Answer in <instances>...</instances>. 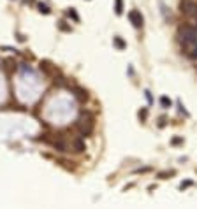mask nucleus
<instances>
[{"label":"nucleus","instance_id":"f257e3e1","mask_svg":"<svg viewBox=\"0 0 197 209\" xmlns=\"http://www.w3.org/2000/svg\"><path fill=\"white\" fill-rule=\"evenodd\" d=\"M180 39L183 42V46L187 48H194L197 51L195 44H197V32L194 27H181L180 28Z\"/></svg>","mask_w":197,"mask_h":209},{"label":"nucleus","instance_id":"f03ea898","mask_svg":"<svg viewBox=\"0 0 197 209\" xmlns=\"http://www.w3.org/2000/svg\"><path fill=\"white\" fill-rule=\"evenodd\" d=\"M129 20H130V23H132L134 28H141L143 23H145V18H143L141 11H137V9H132L129 12Z\"/></svg>","mask_w":197,"mask_h":209},{"label":"nucleus","instance_id":"7ed1b4c3","mask_svg":"<svg viewBox=\"0 0 197 209\" xmlns=\"http://www.w3.org/2000/svg\"><path fill=\"white\" fill-rule=\"evenodd\" d=\"M113 44L118 48V49H125V48H127L125 41L122 39V37H118V35H116V37H113Z\"/></svg>","mask_w":197,"mask_h":209},{"label":"nucleus","instance_id":"20e7f679","mask_svg":"<svg viewBox=\"0 0 197 209\" xmlns=\"http://www.w3.org/2000/svg\"><path fill=\"white\" fill-rule=\"evenodd\" d=\"M114 12L120 16L123 12V0H114Z\"/></svg>","mask_w":197,"mask_h":209},{"label":"nucleus","instance_id":"39448f33","mask_svg":"<svg viewBox=\"0 0 197 209\" xmlns=\"http://www.w3.org/2000/svg\"><path fill=\"white\" fill-rule=\"evenodd\" d=\"M37 9H39V12H42V14H49V12H51V9H49L46 4H42V2H37Z\"/></svg>","mask_w":197,"mask_h":209},{"label":"nucleus","instance_id":"423d86ee","mask_svg":"<svg viewBox=\"0 0 197 209\" xmlns=\"http://www.w3.org/2000/svg\"><path fill=\"white\" fill-rule=\"evenodd\" d=\"M67 16H69V18H72L74 21H79V16H78V12H76V9H72V7H71V9L67 11Z\"/></svg>","mask_w":197,"mask_h":209},{"label":"nucleus","instance_id":"0eeeda50","mask_svg":"<svg viewBox=\"0 0 197 209\" xmlns=\"http://www.w3.org/2000/svg\"><path fill=\"white\" fill-rule=\"evenodd\" d=\"M60 28H62V30H65V32H71V27H67V25H65V21H62V23H60Z\"/></svg>","mask_w":197,"mask_h":209},{"label":"nucleus","instance_id":"6e6552de","mask_svg":"<svg viewBox=\"0 0 197 209\" xmlns=\"http://www.w3.org/2000/svg\"><path fill=\"white\" fill-rule=\"evenodd\" d=\"M160 102H162L164 105H171V100H169L167 97H162V100H160Z\"/></svg>","mask_w":197,"mask_h":209},{"label":"nucleus","instance_id":"1a4fd4ad","mask_svg":"<svg viewBox=\"0 0 197 209\" xmlns=\"http://www.w3.org/2000/svg\"><path fill=\"white\" fill-rule=\"evenodd\" d=\"M23 2H25V4H32V2H33V0H23Z\"/></svg>","mask_w":197,"mask_h":209}]
</instances>
